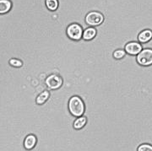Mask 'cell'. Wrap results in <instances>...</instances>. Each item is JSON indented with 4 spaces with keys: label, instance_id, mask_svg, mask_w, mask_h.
<instances>
[{
    "label": "cell",
    "instance_id": "obj_1",
    "mask_svg": "<svg viewBox=\"0 0 152 151\" xmlns=\"http://www.w3.org/2000/svg\"><path fill=\"white\" fill-rule=\"evenodd\" d=\"M69 110L73 116L75 117H81L85 112V104L81 98L75 96H72L69 101Z\"/></svg>",
    "mask_w": 152,
    "mask_h": 151
},
{
    "label": "cell",
    "instance_id": "obj_2",
    "mask_svg": "<svg viewBox=\"0 0 152 151\" xmlns=\"http://www.w3.org/2000/svg\"><path fill=\"white\" fill-rule=\"evenodd\" d=\"M137 63L141 66H151L152 65V49H142V51L136 57Z\"/></svg>",
    "mask_w": 152,
    "mask_h": 151
},
{
    "label": "cell",
    "instance_id": "obj_3",
    "mask_svg": "<svg viewBox=\"0 0 152 151\" xmlns=\"http://www.w3.org/2000/svg\"><path fill=\"white\" fill-rule=\"evenodd\" d=\"M67 35L68 36L75 41L80 40L83 35V29L82 27L76 23H73L69 25L67 28Z\"/></svg>",
    "mask_w": 152,
    "mask_h": 151
},
{
    "label": "cell",
    "instance_id": "obj_4",
    "mask_svg": "<svg viewBox=\"0 0 152 151\" xmlns=\"http://www.w3.org/2000/svg\"><path fill=\"white\" fill-rule=\"evenodd\" d=\"M104 20V16L102 13L97 11H91L87 14L86 16V24L91 26H96L101 25Z\"/></svg>",
    "mask_w": 152,
    "mask_h": 151
},
{
    "label": "cell",
    "instance_id": "obj_5",
    "mask_svg": "<svg viewBox=\"0 0 152 151\" xmlns=\"http://www.w3.org/2000/svg\"><path fill=\"white\" fill-rule=\"evenodd\" d=\"M46 85L49 90H58L63 85V80L59 75L51 74L46 80Z\"/></svg>",
    "mask_w": 152,
    "mask_h": 151
},
{
    "label": "cell",
    "instance_id": "obj_6",
    "mask_svg": "<svg viewBox=\"0 0 152 151\" xmlns=\"http://www.w3.org/2000/svg\"><path fill=\"white\" fill-rule=\"evenodd\" d=\"M125 52L126 53L131 56H135L138 55L142 51V46L140 42H130L125 45Z\"/></svg>",
    "mask_w": 152,
    "mask_h": 151
},
{
    "label": "cell",
    "instance_id": "obj_7",
    "mask_svg": "<svg viewBox=\"0 0 152 151\" xmlns=\"http://www.w3.org/2000/svg\"><path fill=\"white\" fill-rule=\"evenodd\" d=\"M152 39V31L151 30H144L138 36V41L140 43H147Z\"/></svg>",
    "mask_w": 152,
    "mask_h": 151
},
{
    "label": "cell",
    "instance_id": "obj_8",
    "mask_svg": "<svg viewBox=\"0 0 152 151\" xmlns=\"http://www.w3.org/2000/svg\"><path fill=\"white\" fill-rule=\"evenodd\" d=\"M37 142V137H36L35 135L30 134L28 135L27 137L25 139V141H24V146H25V148H26L27 150H32L33 148L36 146Z\"/></svg>",
    "mask_w": 152,
    "mask_h": 151
},
{
    "label": "cell",
    "instance_id": "obj_9",
    "mask_svg": "<svg viewBox=\"0 0 152 151\" xmlns=\"http://www.w3.org/2000/svg\"><path fill=\"white\" fill-rule=\"evenodd\" d=\"M96 35V30L93 27H89L83 31L82 38L86 41H91Z\"/></svg>",
    "mask_w": 152,
    "mask_h": 151
},
{
    "label": "cell",
    "instance_id": "obj_10",
    "mask_svg": "<svg viewBox=\"0 0 152 151\" xmlns=\"http://www.w3.org/2000/svg\"><path fill=\"white\" fill-rule=\"evenodd\" d=\"M12 4L10 0H0V15L6 14L10 10Z\"/></svg>",
    "mask_w": 152,
    "mask_h": 151
},
{
    "label": "cell",
    "instance_id": "obj_11",
    "mask_svg": "<svg viewBox=\"0 0 152 151\" xmlns=\"http://www.w3.org/2000/svg\"><path fill=\"white\" fill-rule=\"evenodd\" d=\"M86 122H87V119L86 117H77L75 121L74 122V128H75V129L76 130H80L83 128L86 124Z\"/></svg>",
    "mask_w": 152,
    "mask_h": 151
},
{
    "label": "cell",
    "instance_id": "obj_12",
    "mask_svg": "<svg viewBox=\"0 0 152 151\" xmlns=\"http://www.w3.org/2000/svg\"><path fill=\"white\" fill-rule=\"evenodd\" d=\"M49 92L48 90H45V91L42 92L41 94L38 95V96L37 97V100H36V102L37 103L38 105H42L44 103L47 101V100L48 99L49 97Z\"/></svg>",
    "mask_w": 152,
    "mask_h": 151
},
{
    "label": "cell",
    "instance_id": "obj_13",
    "mask_svg": "<svg viewBox=\"0 0 152 151\" xmlns=\"http://www.w3.org/2000/svg\"><path fill=\"white\" fill-rule=\"evenodd\" d=\"M46 5L49 10L54 11L58 8V0H46Z\"/></svg>",
    "mask_w": 152,
    "mask_h": 151
},
{
    "label": "cell",
    "instance_id": "obj_14",
    "mask_svg": "<svg viewBox=\"0 0 152 151\" xmlns=\"http://www.w3.org/2000/svg\"><path fill=\"white\" fill-rule=\"evenodd\" d=\"M125 55H126V52H125L124 50H123V49H118V50H116L113 53V58L115 59L119 60L124 58Z\"/></svg>",
    "mask_w": 152,
    "mask_h": 151
},
{
    "label": "cell",
    "instance_id": "obj_15",
    "mask_svg": "<svg viewBox=\"0 0 152 151\" xmlns=\"http://www.w3.org/2000/svg\"><path fill=\"white\" fill-rule=\"evenodd\" d=\"M137 151H152V145L149 144H143L139 146Z\"/></svg>",
    "mask_w": 152,
    "mask_h": 151
},
{
    "label": "cell",
    "instance_id": "obj_16",
    "mask_svg": "<svg viewBox=\"0 0 152 151\" xmlns=\"http://www.w3.org/2000/svg\"><path fill=\"white\" fill-rule=\"evenodd\" d=\"M10 63L11 66H14V67H21L22 66V62L20 60L16 59V58H12V59L10 60Z\"/></svg>",
    "mask_w": 152,
    "mask_h": 151
}]
</instances>
